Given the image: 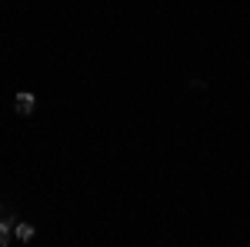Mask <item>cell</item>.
Here are the masks:
<instances>
[{"instance_id": "obj_3", "label": "cell", "mask_w": 250, "mask_h": 247, "mask_svg": "<svg viewBox=\"0 0 250 247\" xmlns=\"http://www.w3.org/2000/svg\"><path fill=\"white\" fill-rule=\"evenodd\" d=\"M7 244H10V224L0 221V247H7Z\"/></svg>"}, {"instance_id": "obj_2", "label": "cell", "mask_w": 250, "mask_h": 247, "mask_svg": "<svg viewBox=\"0 0 250 247\" xmlns=\"http://www.w3.org/2000/svg\"><path fill=\"white\" fill-rule=\"evenodd\" d=\"M14 230H17V237H20V241H30V237H34V227H30V224H17Z\"/></svg>"}, {"instance_id": "obj_1", "label": "cell", "mask_w": 250, "mask_h": 247, "mask_svg": "<svg viewBox=\"0 0 250 247\" xmlns=\"http://www.w3.org/2000/svg\"><path fill=\"white\" fill-rule=\"evenodd\" d=\"M34 104H37V100H34V94H27V90H20L17 100H14V107H17V114H20V117L34 114Z\"/></svg>"}]
</instances>
